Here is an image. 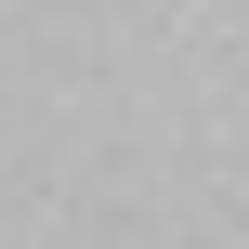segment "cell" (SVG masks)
I'll use <instances>...</instances> for the list:
<instances>
[]
</instances>
